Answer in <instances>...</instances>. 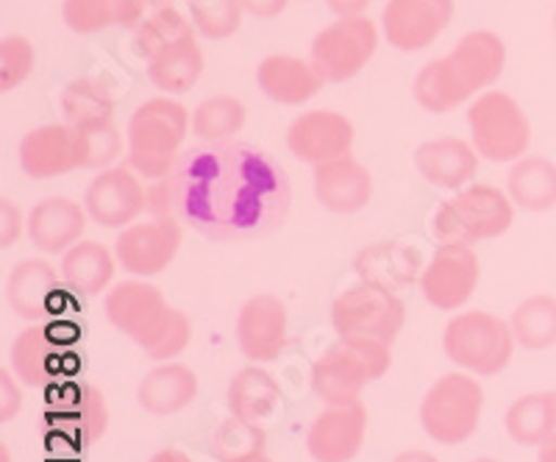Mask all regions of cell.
I'll use <instances>...</instances> for the list:
<instances>
[{
	"label": "cell",
	"instance_id": "obj_54",
	"mask_svg": "<svg viewBox=\"0 0 556 462\" xmlns=\"http://www.w3.org/2000/svg\"><path fill=\"white\" fill-rule=\"evenodd\" d=\"M153 3H159V7H165V3H167V0H153Z\"/></svg>",
	"mask_w": 556,
	"mask_h": 462
},
{
	"label": "cell",
	"instance_id": "obj_26",
	"mask_svg": "<svg viewBox=\"0 0 556 462\" xmlns=\"http://www.w3.org/2000/svg\"><path fill=\"white\" fill-rule=\"evenodd\" d=\"M198 396V376L192 367L181 365V362H165V365L153 367L146 379L139 382L137 399L139 407L151 415H176V412L187 410Z\"/></svg>",
	"mask_w": 556,
	"mask_h": 462
},
{
	"label": "cell",
	"instance_id": "obj_53",
	"mask_svg": "<svg viewBox=\"0 0 556 462\" xmlns=\"http://www.w3.org/2000/svg\"><path fill=\"white\" fill-rule=\"evenodd\" d=\"M473 462H498V460H493V457H479V460H473Z\"/></svg>",
	"mask_w": 556,
	"mask_h": 462
},
{
	"label": "cell",
	"instance_id": "obj_21",
	"mask_svg": "<svg viewBox=\"0 0 556 462\" xmlns=\"http://www.w3.org/2000/svg\"><path fill=\"white\" fill-rule=\"evenodd\" d=\"M479 159L473 142H465L459 137H440L417 148L415 167L431 187L459 192L479 176Z\"/></svg>",
	"mask_w": 556,
	"mask_h": 462
},
{
	"label": "cell",
	"instance_id": "obj_20",
	"mask_svg": "<svg viewBox=\"0 0 556 462\" xmlns=\"http://www.w3.org/2000/svg\"><path fill=\"white\" fill-rule=\"evenodd\" d=\"M315 196L334 215H354L374 198V176L348 153L315 167Z\"/></svg>",
	"mask_w": 556,
	"mask_h": 462
},
{
	"label": "cell",
	"instance_id": "obj_55",
	"mask_svg": "<svg viewBox=\"0 0 556 462\" xmlns=\"http://www.w3.org/2000/svg\"><path fill=\"white\" fill-rule=\"evenodd\" d=\"M554 23H556V20H554Z\"/></svg>",
	"mask_w": 556,
	"mask_h": 462
},
{
	"label": "cell",
	"instance_id": "obj_14",
	"mask_svg": "<svg viewBox=\"0 0 556 462\" xmlns=\"http://www.w3.org/2000/svg\"><path fill=\"white\" fill-rule=\"evenodd\" d=\"M354 123L345 114L331 109H312L298 114L287 128V148L295 159L306 165H326L331 159H340L354 148Z\"/></svg>",
	"mask_w": 556,
	"mask_h": 462
},
{
	"label": "cell",
	"instance_id": "obj_18",
	"mask_svg": "<svg viewBox=\"0 0 556 462\" xmlns=\"http://www.w3.org/2000/svg\"><path fill=\"white\" fill-rule=\"evenodd\" d=\"M237 346L251 362H273L287 346V307L278 296L262 292L245 301L237 315Z\"/></svg>",
	"mask_w": 556,
	"mask_h": 462
},
{
	"label": "cell",
	"instance_id": "obj_27",
	"mask_svg": "<svg viewBox=\"0 0 556 462\" xmlns=\"http://www.w3.org/2000/svg\"><path fill=\"white\" fill-rule=\"evenodd\" d=\"M278 404H281V387L256 365L242 367L228 385V412L248 424L265 426L276 415Z\"/></svg>",
	"mask_w": 556,
	"mask_h": 462
},
{
	"label": "cell",
	"instance_id": "obj_37",
	"mask_svg": "<svg viewBox=\"0 0 556 462\" xmlns=\"http://www.w3.org/2000/svg\"><path fill=\"white\" fill-rule=\"evenodd\" d=\"M192 28L195 26H192L190 20L165 3V7H159L156 12L148 14V17L134 28V45H137L139 57L151 62L153 57L167 51L170 45L192 39Z\"/></svg>",
	"mask_w": 556,
	"mask_h": 462
},
{
	"label": "cell",
	"instance_id": "obj_35",
	"mask_svg": "<svg viewBox=\"0 0 556 462\" xmlns=\"http://www.w3.org/2000/svg\"><path fill=\"white\" fill-rule=\"evenodd\" d=\"M245 103L235 96H212L192 112V134L203 142H231L245 126Z\"/></svg>",
	"mask_w": 556,
	"mask_h": 462
},
{
	"label": "cell",
	"instance_id": "obj_38",
	"mask_svg": "<svg viewBox=\"0 0 556 462\" xmlns=\"http://www.w3.org/2000/svg\"><path fill=\"white\" fill-rule=\"evenodd\" d=\"M265 429L256 424H248L242 419H235V415L220 421V426L212 432V440H208V451H212L217 462L253 460V457L265 454Z\"/></svg>",
	"mask_w": 556,
	"mask_h": 462
},
{
	"label": "cell",
	"instance_id": "obj_12",
	"mask_svg": "<svg viewBox=\"0 0 556 462\" xmlns=\"http://www.w3.org/2000/svg\"><path fill=\"white\" fill-rule=\"evenodd\" d=\"M184 242V223L178 217L153 215L146 223H131L114 240V257L123 271L148 279L165 271L176 260Z\"/></svg>",
	"mask_w": 556,
	"mask_h": 462
},
{
	"label": "cell",
	"instance_id": "obj_42",
	"mask_svg": "<svg viewBox=\"0 0 556 462\" xmlns=\"http://www.w3.org/2000/svg\"><path fill=\"white\" fill-rule=\"evenodd\" d=\"M37 53L26 37H7L0 42V89L12 92L34 71Z\"/></svg>",
	"mask_w": 556,
	"mask_h": 462
},
{
	"label": "cell",
	"instance_id": "obj_25",
	"mask_svg": "<svg viewBox=\"0 0 556 462\" xmlns=\"http://www.w3.org/2000/svg\"><path fill=\"white\" fill-rule=\"evenodd\" d=\"M256 84L270 101L281 107H301L312 101L326 82L312 62L281 53V57H267L256 67Z\"/></svg>",
	"mask_w": 556,
	"mask_h": 462
},
{
	"label": "cell",
	"instance_id": "obj_47",
	"mask_svg": "<svg viewBox=\"0 0 556 462\" xmlns=\"http://www.w3.org/2000/svg\"><path fill=\"white\" fill-rule=\"evenodd\" d=\"M290 0H240L242 12L260 20H273L285 12Z\"/></svg>",
	"mask_w": 556,
	"mask_h": 462
},
{
	"label": "cell",
	"instance_id": "obj_11",
	"mask_svg": "<svg viewBox=\"0 0 556 462\" xmlns=\"http://www.w3.org/2000/svg\"><path fill=\"white\" fill-rule=\"evenodd\" d=\"M479 279L481 267L473 246L440 242L429 265L420 273V292L434 310L456 312L473 298Z\"/></svg>",
	"mask_w": 556,
	"mask_h": 462
},
{
	"label": "cell",
	"instance_id": "obj_6",
	"mask_svg": "<svg viewBox=\"0 0 556 462\" xmlns=\"http://www.w3.org/2000/svg\"><path fill=\"white\" fill-rule=\"evenodd\" d=\"M513 326L493 312H459L443 332V349L454 365L476 376H498L515 354Z\"/></svg>",
	"mask_w": 556,
	"mask_h": 462
},
{
	"label": "cell",
	"instance_id": "obj_34",
	"mask_svg": "<svg viewBox=\"0 0 556 462\" xmlns=\"http://www.w3.org/2000/svg\"><path fill=\"white\" fill-rule=\"evenodd\" d=\"M62 112L67 126L98 128L114 123V98L106 84L96 78H76L62 92Z\"/></svg>",
	"mask_w": 556,
	"mask_h": 462
},
{
	"label": "cell",
	"instance_id": "obj_52",
	"mask_svg": "<svg viewBox=\"0 0 556 462\" xmlns=\"http://www.w3.org/2000/svg\"><path fill=\"white\" fill-rule=\"evenodd\" d=\"M245 462H273V460H267V457L262 454V457H253V460H245Z\"/></svg>",
	"mask_w": 556,
	"mask_h": 462
},
{
	"label": "cell",
	"instance_id": "obj_5",
	"mask_svg": "<svg viewBox=\"0 0 556 462\" xmlns=\"http://www.w3.org/2000/svg\"><path fill=\"white\" fill-rule=\"evenodd\" d=\"M392 346L340 337L312 365V390L326 404L356 401L370 382L381 379L392 365Z\"/></svg>",
	"mask_w": 556,
	"mask_h": 462
},
{
	"label": "cell",
	"instance_id": "obj_1",
	"mask_svg": "<svg viewBox=\"0 0 556 462\" xmlns=\"http://www.w3.org/2000/svg\"><path fill=\"white\" fill-rule=\"evenodd\" d=\"M290 178L265 151L206 142L178 159L176 171L148 190V212L178 217L208 240H245L281 226Z\"/></svg>",
	"mask_w": 556,
	"mask_h": 462
},
{
	"label": "cell",
	"instance_id": "obj_45",
	"mask_svg": "<svg viewBox=\"0 0 556 462\" xmlns=\"http://www.w3.org/2000/svg\"><path fill=\"white\" fill-rule=\"evenodd\" d=\"M20 228H23V217L20 210L9 201L7 196L0 198V248H9L12 242H17Z\"/></svg>",
	"mask_w": 556,
	"mask_h": 462
},
{
	"label": "cell",
	"instance_id": "obj_17",
	"mask_svg": "<svg viewBox=\"0 0 556 462\" xmlns=\"http://www.w3.org/2000/svg\"><path fill=\"white\" fill-rule=\"evenodd\" d=\"M367 410L359 399L329 404L306 432V451L315 462H351L365 446Z\"/></svg>",
	"mask_w": 556,
	"mask_h": 462
},
{
	"label": "cell",
	"instance_id": "obj_41",
	"mask_svg": "<svg viewBox=\"0 0 556 462\" xmlns=\"http://www.w3.org/2000/svg\"><path fill=\"white\" fill-rule=\"evenodd\" d=\"M190 340H192L190 317L184 315L181 310H176V307H170L165 323H162V326L156 329V335L142 346V351H146L151 360H170V357L181 354V351L190 346Z\"/></svg>",
	"mask_w": 556,
	"mask_h": 462
},
{
	"label": "cell",
	"instance_id": "obj_16",
	"mask_svg": "<svg viewBox=\"0 0 556 462\" xmlns=\"http://www.w3.org/2000/svg\"><path fill=\"white\" fill-rule=\"evenodd\" d=\"M167 307L165 296L156 285L146 279H128L114 285L106 292V317L114 329L123 332L128 340H134L142 349L156 329L165 323Z\"/></svg>",
	"mask_w": 556,
	"mask_h": 462
},
{
	"label": "cell",
	"instance_id": "obj_48",
	"mask_svg": "<svg viewBox=\"0 0 556 462\" xmlns=\"http://www.w3.org/2000/svg\"><path fill=\"white\" fill-rule=\"evenodd\" d=\"M329 9L340 17H356V14H365V9L374 3V0H326Z\"/></svg>",
	"mask_w": 556,
	"mask_h": 462
},
{
	"label": "cell",
	"instance_id": "obj_31",
	"mask_svg": "<svg viewBox=\"0 0 556 462\" xmlns=\"http://www.w3.org/2000/svg\"><path fill=\"white\" fill-rule=\"evenodd\" d=\"M148 76L159 89H165L167 96L190 92L203 76L201 45L195 42V37L170 45L167 51H162L148 62Z\"/></svg>",
	"mask_w": 556,
	"mask_h": 462
},
{
	"label": "cell",
	"instance_id": "obj_4",
	"mask_svg": "<svg viewBox=\"0 0 556 462\" xmlns=\"http://www.w3.org/2000/svg\"><path fill=\"white\" fill-rule=\"evenodd\" d=\"M513 223L515 203L509 192H501L493 184H470L437 207L431 232L440 242L479 246L506 235Z\"/></svg>",
	"mask_w": 556,
	"mask_h": 462
},
{
	"label": "cell",
	"instance_id": "obj_3",
	"mask_svg": "<svg viewBox=\"0 0 556 462\" xmlns=\"http://www.w3.org/2000/svg\"><path fill=\"white\" fill-rule=\"evenodd\" d=\"M192 117L187 107L173 98H151L134 109L126 128L128 167L146 182H162L178 165Z\"/></svg>",
	"mask_w": 556,
	"mask_h": 462
},
{
	"label": "cell",
	"instance_id": "obj_9",
	"mask_svg": "<svg viewBox=\"0 0 556 462\" xmlns=\"http://www.w3.org/2000/svg\"><path fill=\"white\" fill-rule=\"evenodd\" d=\"M406 321V307L392 290L362 282L342 292L331 307V326L340 337L392 346Z\"/></svg>",
	"mask_w": 556,
	"mask_h": 462
},
{
	"label": "cell",
	"instance_id": "obj_49",
	"mask_svg": "<svg viewBox=\"0 0 556 462\" xmlns=\"http://www.w3.org/2000/svg\"><path fill=\"white\" fill-rule=\"evenodd\" d=\"M392 462H440L437 460L431 451H424V449H409V451H401L399 457Z\"/></svg>",
	"mask_w": 556,
	"mask_h": 462
},
{
	"label": "cell",
	"instance_id": "obj_7",
	"mask_svg": "<svg viewBox=\"0 0 556 462\" xmlns=\"http://www.w3.org/2000/svg\"><path fill=\"white\" fill-rule=\"evenodd\" d=\"M473 148L481 159L506 165L526 157L531 146V123L520 103L501 89L481 92L468 109Z\"/></svg>",
	"mask_w": 556,
	"mask_h": 462
},
{
	"label": "cell",
	"instance_id": "obj_2",
	"mask_svg": "<svg viewBox=\"0 0 556 462\" xmlns=\"http://www.w3.org/2000/svg\"><path fill=\"white\" fill-rule=\"evenodd\" d=\"M504 67V39L493 32H470L456 42L448 57L434 59L417 71L412 96L431 114L454 112L479 89L493 87Z\"/></svg>",
	"mask_w": 556,
	"mask_h": 462
},
{
	"label": "cell",
	"instance_id": "obj_32",
	"mask_svg": "<svg viewBox=\"0 0 556 462\" xmlns=\"http://www.w3.org/2000/svg\"><path fill=\"white\" fill-rule=\"evenodd\" d=\"M506 435L520 446H543L556 432V392H529L506 410Z\"/></svg>",
	"mask_w": 556,
	"mask_h": 462
},
{
	"label": "cell",
	"instance_id": "obj_51",
	"mask_svg": "<svg viewBox=\"0 0 556 462\" xmlns=\"http://www.w3.org/2000/svg\"><path fill=\"white\" fill-rule=\"evenodd\" d=\"M538 462H556V432L548 437V440H545L543 446H540Z\"/></svg>",
	"mask_w": 556,
	"mask_h": 462
},
{
	"label": "cell",
	"instance_id": "obj_36",
	"mask_svg": "<svg viewBox=\"0 0 556 462\" xmlns=\"http://www.w3.org/2000/svg\"><path fill=\"white\" fill-rule=\"evenodd\" d=\"M513 335L518 346L529 351H543L556 346V298L531 296L520 301L513 312Z\"/></svg>",
	"mask_w": 556,
	"mask_h": 462
},
{
	"label": "cell",
	"instance_id": "obj_24",
	"mask_svg": "<svg viewBox=\"0 0 556 462\" xmlns=\"http://www.w3.org/2000/svg\"><path fill=\"white\" fill-rule=\"evenodd\" d=\"M51 410L56 415V424L84 446L96 444L109 426V410L106 401H103V392L96 385L81 379L59 387Z\"/></svg>",
	"mask_w": 556,
	"mask_h": 462
},
{
	"label": "cell",
	"instance_id": "obj_33",
	"mask_svg": "<svg viewBox=\"0 0 556 462\" xmlns=\"http://www.w3.org/2000/svg\"><path fill=\"white\" fill-rule=\"evenodd\" d=\"M415 271L417 253L401 242H376V246L365 248L356 260V273L362 276V282H370V285H379L392 292L415 282Z\"/></svg>",
	"mask_w": 556,
	"mask_h": 462
},
{
	"label": "cell",
	"instance_id": "obj_13",
	"mask_svg": "<svg viewBox=\"0 0 556 462\" xmlns=\"http://www.w3.org/2000/svg\"><path fill=\"white\" fill-rule=\"evenodd\" d=\"M454 20V0H387L381 28L392 48L404 53L424 51Z\"/></svg>",
	"mask_w": 556,
	"mask_h": 462
},
{
	"label": "cell",
	"instance_id": "obj_22",
	"mask_svg": "<svg viewBox=\"0 0 556 462\" xmlns=\"http://www.w3.org/2000/svg\"><path fill=\"white\" fill-rule=\"evenodd\" d=\"M87 207L67 196H48L28 212V240L45 253H67L81 242L87 228Z\"/></svg>",
	"mask_w": 556,
	"mask_h": 462
},
{
	"label": "cell",
	"instance_id": "obj_39",
	"mask_svg": "<svg viewBox=\"0 0 556 462\" xmlns=\"http://www.w3.org/2000/svg\"><path fill=\"white\" fill-rule=\"evenodd\" d=\"M78 171H109L123 153V134L114 123L98 128H76Z\"/></svg>",
	"mask_w": 556,
	"mask_h": 462
},
{
	"label": "cell",
	"instance_id": "obj_40",
	"mask_svg": "<svg viewBox=\"0 0 556 462\" xmlns=\"http://www.w3.org/2000/svg\"><path fill=\"white\" fill-rule=\"evenodd\" d=\"M240 0H190L192 26L206 39H228L240 32Z\"/></svg>",
	"mask_w": 556,
	"mask_h": 462
},
{
	"label": "cell",
	"instance_id": "obj_43",
	"mask_svg": "<svg viewBox=\"0 0 556 462\" xmlns=\"http://www.w3.org/2000/svg\"><path fill=\"white\" fill-rule=\"evenodd\" d=\"M62 17L70 32L98 34L114 26L112 0H64Z\"/></svg>",
	"mask_w": 556,
	"mask_h": 462
},
{
	"label": "cell",
	"instance_id": "obj_29",
	"mask_svg": "<svg viewBox=\"0 0 556 462\" xmlns=\"http://www.w3.org/2000/svg\"><path fill=\"white\" fill-rule=\"evenodd\" d=\"M62 357L59 342H53L45 323H34L31 329L20 332L17 340L12 342V371L28 387L51 385L53 376H59Z\"/></svg>",
	"mask_w": 556,
	"mask_h": 462
},
{
	"label": "cell",
	"instance_id": "obj_46",
	"mask_svg": "<svg viewBox=\"0 0 556 462\" xmlns=\"http://www.w3.org/2000/svg\"><path fill=\"white\" fill-rule=\"evenodd\" d=\"M20 404H23V399H20V387L14 385L12 374L3 367V371H0V421L9 424V421L20 412Z\"/></svg>",
	"mask_w": 556,
	"mask_h": 462
},
{
	"label": "cell",
	"instance_id": "obj_30",
	"mask_svg": "<svg viewBox=\"0 0 556 462\" xmlns=\"http://www.w3.org/2000/svg\"><path fill=\"white\" fill-rule=\"evenodd\" d=\"M506 192L526 212H548L556 207V165L545 157H523L513 162Z\"/></svg>",
	"mask_w": 556,
	"mask_h": 462
},
{
	"label": "cell",
	"instance_id": "obj_15",
	"mask_svg": "<svg viewBox=\"0 0 556 462\" xmlns=\"http://www.w3.org/2000/svg\"><path fill=\"white\" fill-rule=\"evenodd\" d=\"M84 207L98 226L126 228L148 210V190L131 167L114 165L89 182Z\"/></svg>",
	"mask_w": 556,
	"mask_h": 462
},
{
	"label": "cell",
	"instance_id": "obj_19",
	"mask_svg": "<svg viewBox=\"0 0 556 462\" xmlns=\"http://www.w3.org/2000/svg\"><path fill=\"white\" fill-rule=\"evenodd\" d=\"M20 167L34 182H48V178L67 176L78 171L76 151V128L67 123H51L28 132L20 142Z\"/></svg>",
	"mask_w": 556,
	"mask_h": 462
},
{
	"label": "cell",
	"instance_id": "obj_23",
	"mask_svg": "<svg viewBox=\"0 0 556 462\" xmlns=\"http://www.w3.org/2000/svg\"><path fill=\"white\" fill-rule=\"evenodd\" d=\"M59 292L62 279L56 267L45 260H23L7 276V304L31 323H42L51 315Z\"/></svg>",
	"mask_w": 556,
	"mask_h": 462
},
{
	"label": "cell",
	"instance_id": "obj_50",
	"mask_svg": "<svg viewBox=\"0 0 556 462\" xmlns=\"http://www.w3.org/2000/svg\"><path fill=\"white\" fill-rule=\"evenodd\" d=\"M151 462H192V460L178 449H162L151 457Z\"/></svg>",
	"mask_w": 556,
	"mask_h": 462
},
{
	"label": "cell",
	"instance_id": "obj_44",
	"mask_svg": "<svg viewBox=\"0 0 556 462\" xmlns=\"http://www.w3.org/2000/svg\"><path fill=\"white\" fill-rule=\"evenodd\" d=\"M153 0H112L114 7V26L123 28H137L142 20H146L148 7H151Z\"/></svg>",
	"mask_w": 556,
	"mask_h": 462
},
{
	"label": "cell",
	"instance_id": "obj_10",
	"mask_svg": "<svg viewBox=\"0 0 556 462\" xmlns=\"http://www.w3.org/2000/svg\"><path fill=\"white\" fill-rule=\"evenodd\" d=\"M379 51V28L370 17H340L312 42V64L323 82H348Z\"/></svg>",
	"mask_w": 556,
	"mask_h": 462
},
{
	"label": "cell",
	"instance_id": "obj_28",
	"mask_svg": "<svg viewBox=\"0 0 556 462\" xmlns=\"http://www.w3.org/2000/svg\"><path fill=\"white\" fill-rule=\"evenodd\" d=\"M117 265V257L103 242L81 240L62 253V279L78 296H98L112 285Z\"/></svg>",
	"mask_w": 556,
	"mask_h": 462
},
{
	"label": "cell",
	"instance_id": "obj_8",
	"mask_svg": "<svg viewBox=\"0 0 556 462\" xmlns=\"http://www.w3.org/2000/svg\"><path fill=\"white\" fill-rule=\"evenodd\" d=\"M484 412V390L468 374H445L420 401V424L440 446H459L473 437Z\"/></svg>",
	"mask_w": 556,
	"mask_h": 462
}]
</instances>
